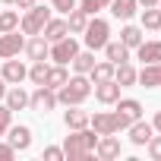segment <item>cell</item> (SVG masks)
I'll list each match as a JSON object with an SVG mask.
<instances>
[{"label":"cell","instance_id":"1","mask_svg":"<svg viewBox=\"0 0 161 161\" xmlns=\"http://www.w3.org/2000/svg\"><path fill=\"white\" fill-rule=\"evenodd\" d=\"M98 133L95 130H76L73 136H66V142H63V158H69V161H89L92 158V152H95V139Z\"/></svg>","mask_w":161,"mask_h":161},{"label":"cell","instance_id":"2","mask_svg":"<svg viewBox=\"0 0 161 161\" xmlns=\"http://www.w3.org/2000/svg\"><path fill=\"white\" fill-rule=\"evenodd\" d=\"M89 95H92V82H89V79H86L82 73H79L76 79H66V82L60 86V95H57V101H63V104L69 108V104H82Z\"/></svg>","mask_w":161,"mask_h":161},{"label":"cell","instance_id":"3","mask_svg":"<svg viewBox=\"0 0 161 161\" xmlns=\"http://www.w3.org/2000/svg\"><path fill=\"white\" fill-rule=\"evenodd\" d=\"M89 123H92V130H95L98 136H108V133H117V130L130 126L133 117L123 114V111H114V114H95V117H89Z\"/></svg>","mask_w":161,"mask_h":161},{"label":"cell","instance_id":"4","mask_svg":"<svg viewBox=\"0 0 161 161\" xmlns=\"http://www.w3.org/2000/svg\"><path fill=\"white\" fill-rule=\"evenodd\" d=\"M47 19H51V10H47V7H29V13H25V19H22V32H25V35H38V32L47 25Z\"/></svg>","mask_w":161,"mask_h":161},{"label":"cell","instance_id":"5","mask_svg":"<svg viewBox=\"0 0 161 161\" xmlns=\"http://www.w3.org/2000/svg\"><path fill=\"white\" fill-rule=\"evenodd\" d=\"M108 35H111V29H108V22H104V19L89 22V25H86V44H89V51L104 47V44H108Z\"/></svg>","mask_w":161,"mask_h":161},{"label":"cell","instance_id":"6","mask_svg":"<svg viewBox=\"0 0 161 161\" xmlns=\"http://www.w3.org/2000/svg\"><path fill=\"white\" fill-rule=\"evenodd\" d=\"M29 104L35 108V111H54L57 108V95H54V89H47V86H38V92L35 95H29Z\"/></svg>","mask_w":161,"mask_h":161},{"label":"cell","instance_id":"7","mask_svg":"<svg viewBox=\"0 0 161 161\" xmlns=\"http://www.w3.org/2000/svg\"><path fill=\"white\" fill-rule=\"evenodd\" d=\"M76 54H79V44H76L73 38H60V41H54V47H51V57H54L57 63H69Z\"/></svg>","mask_w":161,"mask_h":161},{"label":"cell","instance_id":"8","mask_svg":"<svg viewBox=\"0 0 161 161\" xmlns=\"http://www.w3.org/2000/svg\"><path fill=\"white\" fill-rule=\"evenodd\" d=\"M22 47H25V41H22V35H16V29L0 35V57H16Z\"/></svg>","mask_w":161,"mask_h":161},{"label":"cell","instance_id":"9","mask_svg":"<svg viewBox=\"0 0 161 161\" xmlns=\"http://www.w3.org/2000/svg\"><path fill=\"white\" fill-rule=\"evenodd\" d=\"M95 98L101 104H114L120 98V82L117 79H108V82H95Z\"/></svg>","mask_w":161,"mask_h":161},{"label":"cell","instance_id":"10","mask_svg":"<svg viewBox=\"0 0 161 161\" xmlns=\"http://www.w3.org/2000/svg\"><path fill=\"white\" fill-rule=\"evenodd\" d=\"M95 152H98V158H104V161H111V158H117L120 155V142L108 133V136H101L98 142H95Z\"/></svg>","mask_w":161,"mask_h":161},{"label":"cell","instance_id":"11","mask_svg":"<svg viewBox=\"0 0 161 161\" xmlns=\"http://www.w3.org/2000/svg\"><path fill=\"white\" fill-rule=\"evenodd\" d=\"M136 79L142 86H148V89H158L161 86V63H145V69L136 73Z\"/></svg>","mask_w":161,"mask_h":161},{"label":"cell","instance_id":"12","mask_svg":"<svg viewBox=\"0 0 161 161\" xmlns=\"http://www.w3.org/2000/svg\"><path fill=\"white\" fill-rule=\"evenodd\" d=\"M41 32H44V41H60V38H66L69 25H66L63 19H47V25H44Z\"/></svg>","mask_w":161,"mask_h":161},{"label":"cell","instance_id":"13","mask_svg":"<svg viewBox=\"0 0 161 161\" xmlns=\"http://www.w3.org/2000/svg\"><path fill=\"white\" fill-rule=\"evenodd\" d=\"M104 51H108V60H111L114 66L130 60V47H126L123 41H108V44H104Z\"/></svg>","mask_w":161,"mask_h":161},{"label":"cell","instance_id":"14","mask_svg":"<svg viewBox=\"0 0 161 161\" xmlns=\"http://www.w3.org/2000/svg\"><path fill=\"white\" fill-rule=\"evenodd\" d=\"M148 139H152V123L133 120V123H130V142H133V145H145Z\"/></svg>","mask_w":161,"mask_h":161},{"label":"cell","instance_id":"15","mask_svg":"<svg viewBox=\"0 0 161 161\" xmlns=\"http://www.w3.org/2000/svg\"><path fill=\"white\" fill-rule=\"evenodd\" d=\"M25 76H29V69H25L19 60H7V63H3V82H22Z\"/></svg>","mask_w":161,"mask_h":161},{"label":"cell","instance_id":"16","mask_svg":"<svg viewBox=\"0 0 161 161\" xmlns=\"http://www.w3.org/2000/svg\"><path fill=\"white\" fill-rule=\"evenodd\" d=\"M10 145L19 148V152L29 148V145H32V130H29V126H13V130H10Z\"/></svg>","mask_w":161,"mask_h":161},{"label":"cell","instance_id":"17","mask_svg":"<svg viewBox=\"0 0 161 161\" xmlns=\"http://www.w3.org/2000/svg\"><path fill=\"white\" fill-rule=\"evenodd\" d=\"M139 60H145V63H161V41H142V44H139Z\"/></svg>","mask_w":161,"mask_h":161},{"label":"cell","instance_id":"18","mask_svg":"<svg viewBox=\"0 0 161 161\" xmlns=\"http://www.w3.org/2000/svg\"><path fill=\"white\" fill-rule=\"evenodd\" d=\"M136 0H111V13L117 16V19H133L136 16Z\"/></svg>","mask_w":161,"mask_h":161},{"label":"cell","instance_id":"19","mask_svg":"<svg viewBox=\"0 0 161 161\" xmlns=\"http://www.w3.org/2000/svg\"><path fill=\"white\" fill-rule=\"evenodd\" d=\"M114 79L120 82V89H123V86H133V82H136V69H133L130 63H117V66H114Z\"/></svg>","mask_w":161,"mask_h":161},{"label":"cell","instance_id":"20","mask_svg":"<svg viewBox=\"0 0 161 161\" xmlns=\"http://www.w3.org/2000/svg\"><path fill=\"white\" fill-rule=\"evenodd\" d=\"M25 54H29L32 60H44L51 51H47V41H44V38H32V41L25 44Z\"/></svg>","mask_w":161,"mask_h":161},{"label":"cell","instance_id":"21","mask_svg":"<svg viewBox=\"0 0 161 161\" xmlns=\"http://www.w3.org/2000/svg\"><path fill=\"white\" fill-rule=\"evenodd\" d=\"M66 79H69V76H66L63 63H57L54 69H47V79H44V86H47V89H60V86L66 82Z\"/></svg>","mask_w":161,"mask_h":161},{"label":"cell","instance_id":"22","mask_svg":"<svg viewBox=\"0 0 161 161\" xmlns=\"http://www.w3.org/2000/svg\"><path fill=\"white\" fill-rule=\"evenodd\" d=\"M108 79H114V63H95L92 66V82H108Z\"/></svg>","mask_w":161,"mask_h":161},{"label":"cell","instance_id":"23","mask_svg":"<svg viewBox=\"0 0 161 161\" xmlns=\"http://www.w3.org/2000/svg\"><path fill=\"white\" fill-rule=\"evenodd\" d=\"M120 41H123L126 47H139V44H142V29H136V25H126V29L120 32Z\"/></svg>","mask_w":161,"mask_h":161},{"label":"cell","instance_id":"24","mask_svg":"<svg viewBox=\"0 0 161 161\" xmlns=\"http://www.w3.org/2000/svg\"><path fill=\"white\" fill-rule=\"evenodd\" d=\"M29 104V95L22 92V89H13V92H7V108L10 111H22Z\"/></svg>","mask_w":161,"mask_h":161},{"label":"cell","instance_id":"25","mask_svg":"<svg viewBox=\"0 0 161 161\" xmlns=\"http://www.w3.org/2000/svg\"><path fill=\"white\" fill-rule=\"evenodd\" d=\"M92 66H95V54H92V51L73 57V69H76V73H92Z\"/></svg>","mask_w":161,"mask_h":161},{"label":"cell","instance_id":"26","mask_svg":"<svg viewBox=\"0 0 161 161\" xmlns=\"http://www.w3.org/2000/svg\"><path fill=\"white\" fill-rule=\"evenodd\" d=\"M66 126L69 130H82V126H89V114L86 111H66Z\"/></svg>","mask_w":161,"mask_h":161},{"label":"cell","instance_id":"27","mask_svg":"<svg viewBox=\"0 0 161 161\" xmlns=\"http://www.w3.org/2000/svg\"><path fill=\"white\" fill-rule=\"evenodd\" d=\"M66 25H69V32H86L89 19H86V13H82V10H69V19H66Z\"/></svg>","mask_w":161,"mask_h":161},{"label":"cell","instance_id":"28","mask_svg":"<svg viewBox=\"0 0 161 161\" xmlns=\"http://www.w3.org/2000/svg\"><path fill=\"white\" fill-rule=\"evenodd\" d=\"M47 69H51V66H47L44 60H35V66L29 69V76H32V82H35V86H44V79H47Z\"/></svg>","mask_w":161,"mask_h":161},{"label":"cell","instance_id":"29","mask_svg":"<svg viewBox=\"0 0 161 161\" xmlns=\"http://www.w3.org/2000/svg\"><path fill=\"white\" fill-rule=\"evenodd\" d=\"M142 25H145V29H161V10H158V7H148V10L142 13Z\"/></svg>","mask_w":161,"mask_h":161},{"label":"cell","instance_id":"30","mask_svg":"<svg viewBox=\"0 0 161 161\" xmlns=\"http://www.w3.org/2000/svg\"><path fill=\"white\" fill-rule=\"evenodd\" d=\"M16 25H19V13H13V10L0 13V32H13Z\"/></svg>","mask_w":161,"mask_h":161},{"label":"cell","instance_id":"31","mask_svg":"<svg viewBox=\"0 0 161 161\" xmlns=\"http://www.w3.org/2000/svg\"><path fill=\"white\" fill-rule=\"evenodd\" d=\"M117 111H123V114H130L133 120H139V114H142V104L136 101V98H126V101H120V108Z\"/></svg>","mask_w":161,"mask_h":161},{"label":"cell","instance_id":"32","mask_svg":"<svg viewBox=\"0 0 161 161\" xmlns=\"http://www.w3.org/2000/svg\"><path fill=\"white\" fill-rule=\"evenodd\" d=\"M108 3H111V0H82V7H79V10H82V13L89 16V13H98V10H104Z\"/></svg>","mask_w":161,"mask_h":161},{"label":"cell","instance_id":"33","mask_svg":"<svg viewBox=\"0 0 161 161\" xmlns=\"http://www.w3.org/2000/svg\"><path fill=\"white\" fill-rule=\"evenodd\" d=\"M145 145H148V155H152L155 161H161V136H152Z\"/></svg>","mask_w":161,"mask_h":161},{"label":"cell","instance_id":"34","mask_svg":"<svg viewBox=\"0 0 161 161\" xmlns=\"http://www.w3.org/2000/svg\"><path fill=\"white\" fill-rule=\"evenodd\" d=\"M10 117H13V111L3 104V108H0V136H3V133L10 130Z\"/></svg>","mask_w":161,"mask_h":161},{"label":"cell","instance_id":"35","mask_svg":"<svg viewBox=\"0 0 161 161\" xmlns=\"http://www.w3.org/2000/svg\"><path fill=\"white\" fill-rule=\"evenodd\" d=\"M54 10H60V13H69V10H76V0H54Z\"/></svg>","mask_w":161,"mask_h":161},{"label":"cell","instance_id":"36","mask_svg":"<svg viewBox=\"0 0 161 161\" xmlns=\"http://www.w3.org/2000/svg\"><path fill=\"white\" fill-rule=\"evenodd\" d=\"M44 158H47V161H60V158H63V148L51 145V148H44Z\"/></svg>","mask_w":161,"mask_h":161},{"label":"cell","instance_id":"37","mask_svg":"<svg viewBox=\"0 0 161 161\" xmlns=\"http://www.w3.org/2000/svg\"><path fill=\"white\" fill-rule=\"evenodd\" d=\"M13 155H16L13 145H0V161H13Z\"/></svg>","mask_w":161,"mask_h":161},{"label":"cell","instance_id":"38","mask_svg":"<svg viewBox=\"0 0 161 161\" xmlns=\"http://www.w3.org/2000/svg\"><path fill=\"white\" fill-rule=\"evenodd\" d=\"M16 7H22V10H29V7H35V0H16Z\"/></svg>","mask_w":161,"mask_h":161},{"label":"cell","instance_id":"39","mask_svg":"<svg viewBox=\"0 0 161 161\" xmlns=\"http://www.w3.org/2000/svg\"><path fill=\"white\" fill-rule=\"evenodd\" d=\"M136 3H142V7L148 10V7H158V0H136Z\"/></svg>","mask_w":161,"mask_h":161},{"label":"cell","instance_id":"40","mask_svg":"<svg viewBox=\"0 0 161 161\" xmlns=\"http://www.w3.org/2000/svg\"><path fill=\"white\" fill-rule=\"evenodd\" d=\"M152 130H161V111L155 114V123H152Z\"/></svg>","mask_w":161,"mask_h":161},{"label":"cell","instance_id":"41","mask_svg":"<svg viewBox=\"0 0 161 161\" xmlns=\"http://www.w3.org/2000/svg\"><path fill=\"white\" fill-rule=\"evenodd\" d=\"M0 98H7V82L0 79Z\"/></svg>","mask_w":161,"mask_h":161},{"label":"cell","instance_id":"42","mask_svg":"<svg viewBox=\"0 0 161 161\" xmlns=\"http://www.w3.org/2000/svg\"><path fill=\"white\" fill-rule=\"evenodd\" d=\"M3 3H16V0H3Z\"/></svg>","mask_w":161,"mask_h":161},{"label":"cell","instance_id":"43","mask_svg":"<svg viewBox=\"0 0 161 161\" xmlns=\"http://www.w3.org/2000/svg\"><path fill=\"white\" fill-rule=\"evenodd\" d=\"M158 7H161V0H158Z\"/></svg>","mask_w":161,"mask_h":161}]
</instances>
